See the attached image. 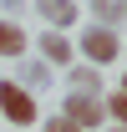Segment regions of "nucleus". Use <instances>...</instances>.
Here are the masks:
<instances>
[{
    "mask_svg": "<svg viewBox=\"0 0 127 132\" xmlns=\"http://www.w3.org/2000/svg\"><path fill=\"white\" fill-rule=\"evenodd\" d=\"M0 117L15 122V127H36L41 122V107H36V92H26L20 81H0Z\"/></svg>",
    "mask_w": 127,
    "mask_h": 132,
    "instance_id": "obj_1",
    "label": "nucleus"
},
{
    "mask_svg": "<svg viewBox=\"0 0 127 132\" xmlns=\"http://www.w3.org/2000/svg\"><path fill=\"white\" fill-rule=\"evenodd\" d=\"M76 51L86 56L92 66H112L117 56H122V36L112 31V26H81L76 36Z\"/></svg>",
    "mask_w": 127,
    "mask_h": 132,
    "instance_id": "obj_2",
    "label": "nucleus"
},
{
    "mask_svg": "<svg viewBox=\"0 0 127 132\" xmlns=\"http://www.w3.org/2000/svg\"><path fill=\"white\" fill-rule=\"evenodd\" d=\"M61 117H71L81 132H102V127H107V107H102V97H86V92H66Z\"/></svg>",
    "mask_w": 127,
    "mask_h": 132,
    "instance_id": "obj_3",
    "label": "nucleus"
},
{
    "mask_svg": "<svg viewBox=\"0 0 127 132\" xmlns=\"http://www.w3.org/2000/svg\"><path fill=\"white\" fill-rule=\"evenodd\" d=\"M36 51H41V61H51V66H76V46H71L66 31H41L36 36Z\"/></svg>",
    "mask_w": 127,
    "mask_h": 132,
    "instance_id": "obj_4",
    "label": "nucleus"
},
{
    "mask_svg": "<svg viewBox=\"0 0 127 132\" xmlns=\"http://www.w3.org/2000/svg\"><path fill=\"white\" fill-rule=\"evenodd\" d=\"M36 15L46 20L51 31H71L76 15H81V5H76V0H36Z\"/></svg>",
    "mask_w": 127,
    "mask_h": 132,
    "instance_id": "obj_5",
    "label": "nucleus"
},
{
    "mask_svg": "<svg viewBox=\"0 0 127 132\" xmlns=\"http://www.w3.org/2000/svg\"><path fill=\"white\" fill-rule=\"evenodd\" d=\"M26 51H31L26 26H15V20H0V56H26Z\"/></svg>",
    "mask_w": 127,
    "mask_h": 132,
    "instance_id": "obj_6",
    "label": "nucleus"
},
{
    "mask_svg": "<svg viewBox=\"0 0 127 132\" xmlns=\"http://www.w3.org/2000/svg\"><path fill=\"white\" fill-rule=\"evenodd\" d=\"M66 92L102 97V76H97V66H66Z\"/></svg>",
    "mask_w": 127,
    "mask_h": 132,
    "instance_id": "obj_7",
    "label": "nucleus"
},
{
    "mask_svg": "<svg viewBox=\"0 0 127 132\" xmlns=\"http://www.w3.org/2000/svg\"><path fill=\"white\" fill-rule=\"evenodd\" d=\"M92 15H97V26H122L127 20V0H92Z\"/></svg>",
    "mask_w": 127,
    "mask_h": 132,
    "instance_id": "obj_8",
    "label": "nucleus"
},
{
    "mask_svg": "<svg viewBox=\"0 0 127 132\" xmlns=\"http://www.w3.org/2000/svg\"><path fill=\"white\" fill-rule=\"evenodd\" d=\"M26 92H46L51 86V66H20V76H15Z\"/></svg>",
    "mask_w": 127,
    "mask_h": 132,
    "instance_id": "obj_9",
    "label": "nucleus"
},
{
    "mask_svg": "<svg viewBox=\"0 0 127 132\" xmlns=\"http://www.w3.org/2000/svg\"><path fill=\"white\" fill-rule=\"evenodd\" d=\"M102 107H107V122H112V127H127V92L102 97Z\"/></svg>",
    "mask_w": 127,
    "mask_h": 132,
    "instance_id": "obj_10",
    "label": "nucleus"
},
{
    "mask_svg": "<svg viewBox=\"0 0 127 132\" xmlns=\"http://www.w3.org/2000/svg\"><path fill=\"white\" fill-rule=\"evenodd\" d=\"M41 132H81V127L71 122V117H61V112H56V117H46V122H41Z\"/></svg>",
    "mask_w": 127,
    "mask_h": 132,
    "instance_id": "obj_11",
    "label": "nucleus"
},
{
    "mask_svg": "<svg viewBox=\"0 0 127 132\" xmlns=\"http://www.w3.org/2000/svg\"><path fill=\"white\" fill-rule=\"evenodd\" d=\"M0 5H5V10H20V5H26V0H0Z\"/></svg>",
    "mask_w": 127,
    "mask_h": 132,
    "instance_id": "obj_12",
    "label": "nucleus"
},
{
    "mask_svg": "<svg viewBox=\"0 0 127 132\" xmlns=\"http://www.w3.org/2000/svg\"><path fill=\"white\" fill-rule=\"evenodd\" d=\"M102 132H127V127H112V122H107V127H102Z\"/></svg>",
    "mask_w": 127,
    "mask_h": 132,
    "instance_id": "obj_13",
    "label": "nucleus"
},
{
    "mask_svg": "<svg viewBox=\"0 0 127 132\" xmlns=\"http://www.w3.org/2000/svg\"><path fill=\"white\" fill-rule=\"evenodd\" d=\"M117 92H127V71H122V86H117Z\"/></svg>",
    "mask_w": 127,
    "mask_h": 132,
    "instance_id": "obj_14",
    "label": "nucleus"
}]
</instances>
